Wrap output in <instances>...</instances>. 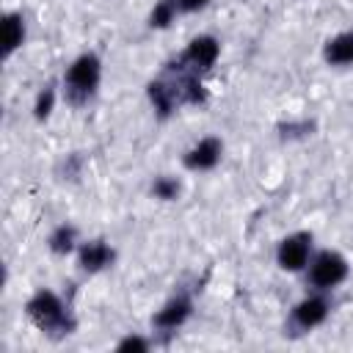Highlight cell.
Instances as JSON below:
<instances>
[{"label":"cell","mask_w":353,"mask_h":353,"mask_svg":"<svg viewBox=\"0 0 353 353\" xmlns=\"http://www.w3.org/2000/svg\"><path fill=\"white\" fill-rule=\"evenodd\" d=\"M97 85H99V58L91 55V52H85L66 72V80H63L66 99L72 105H83V102L91 99V94L97 91Z\"/></svg>","instance_id":"6da1fadb"},{"label":"cell","mask_w":353,"mask_h":353,"mask_svg":"<svg viewBox=\"0 0 353 353\" xmlns=\"http://www.w3.org/2000/svg\"><path fill=\"white\" fill-rule=\"evenodd\" d=\"M52 102H55V91H52V88H44V91L39 94V99H36V116H39V119H47L50 110H52Z\"/></svg>","instance_id":"2e32d148"},{"label":"cell","mask_w":353,"mask_h":353,"mask_svg":"<svg viewBox=\"0 0 353 353\" xmlns=\"http://www.w3.org/2000/svg\"><path fill=\"white\" fill-rule=\"evenodd\" d=\"M325 61L334 66L353 63V33H339L325 44Z\"/></svg>","instance_id":"30bf717a"},{"label":"cell","mask_w":353,"mask_h":353,"mask_svg":"<svg viewBox=\"0 0 353 353\" xmlns=\"http://www.w3.org/2000/svg\"><path fill=\"white\" fill-rule=\"evenodd\" d=\"M188 314H190V303H188V298H174V301H168V303L157 312L154 325H157V328H168V331H174V328H179V325L188 320Z\"/></svg>","instance_id":"9c48e42d"},{"label":"cell","mask_w":353,"mask_h":353,"mask_svg":"<svg viewBox=\"0 0 353 353\" xmlns=\"http://www.w3.org/2000/svg\"><path fill=\"white\" fill-rule=\"evenodd\" d=\"M325 314H328V303H325V298L312 295V298H303V301L292 309V323H295L298 328L309 331V328L320 325V323L325 320Z\"/></svg>","instance_id":"52a82bcc"},{"label":"cell","mask_w":353,"mask_h":353,"mask_svg":"<svg viewBox=\"0 0 353 353\" xmlns=\"http://www.w3.org/2000/svg\"><path fill=\"white\" fill-rule=\"evenodd\" d=\"M174 3H176L179 11H199V8H204L210 0H174Z\"/></svg>","instance_id":"e0dca14e"},{"label":"cell","mask_w":353,"mask_h":353,"mask_svg":"<svg viewBox=\"0 0 353 353\" xmlns=\"http://www.w3.org/2000/svg\"><path fill=\"white\" fill-rule=\"evenodd\" d=\"M149 97H152L154 108L160 110V116H168L179 105V94H176V85L174 83H163V80L152 83L149 85Z\"/></svg>","instance_id":"8fae6325"},{"label":"cell","mask_w":353,"mask_h":353,"mask_svg":"<svg viewBox=\"0 0 353 353\" xmlns=\"http://www.w3.org/2000/svg\"><path fill=\"white\" fill-rule=\"evenodd\" d=\"M28 317L41 328V331H69L72 328V320L63 309V303L58 301V295L41 290L30 298L28 303Z\"/></svg>","instance_id":"7a4b0ae2"},{"label":"cell","mask_w":353,"mask_h":353,"mask_svg":"<svg viewBox=\"0 0 353 353\" xmlns=\"http://www.w3.org/2000/svg\"><path fill=\"white\" fill-rule=\"evenodd\" d=\"M119 347H121V350H146V342L138 339V336H130V339H124Z\"/></svg>","instance_id":"ac0fdd59"},{"label":"cell","mask_w":353,"mask_h":353,"mask_svg":"<svg viewBox=\"0 0 353 353\" xmlns=\"http://www.w3.org/2000/svg\"><path fill=\"white\" fill-rule=\"evenodd\" d=\"M110 262H113V248L108 243H102V240H91V243H85L80 248V265L88 273H97V270L108 268Z\"/></svg>","instance_id":"ba28073f"},{"label":"cell","mask_w":353,"mask_h":353,"mask_svg":"<svg viewBox=\"0 0 353 353\" xmlns=\"http://www.w3.org/2000/svg\"><path fill=\"white\" fill-rule=\"evenodd\" d=\"M347 276V262L336 251H323L309 265V284L314 290H331Z\"/></svg>","instance_id":"3957f363"},{"label":"cell","mask_w":353,"mask_h":353,"mask_svg":"<svg viewBox=\"0 0 353 353\" xmlns=\"http://www.w3.org/2000/svg\"><path fill=\"white\" fill-rule=\"evenodd\" d=\"M152 193H154L157 199L171 201V199H176V196H179V182H176V179H171V176H160V179L152 185Z\"/></svg>","instance_id":"9a60e30c"},{"label":"cell","mask_w":353,"mask_h":353,"mask_svg":"<svg viewBox=\"0 0 353 353\" xmlns=\"http://www.w3.org/2000/svg\"><path fill=\"white\" fill-rule=\"evenodd\" d=\"M309 254H312V237L309 234H290L279 243L276 259L284 270H301L309 262Z\"/></svg>","instance_id":"277c9868"},{"label":"cell","mask_w":353,"mask_h":353,"mask_svg":"<svg viewBox=\"0 0 353 353\" xmlns=\"http://www.w3.org/2000/svg\"><path fill=\"white\" fill-rule=\"evenodd\" d=\"M176 3L174 0H160L157 6H154V11H152V17H149V25L152 28H165L174 17H176Z\"/></svg>","instance_id":"5bb4252c"},{"label":"cell","mask_w":353,"mask_h":353,"mask_svg":"<svg viewBox=\"0 0 353 353\" xmlns=\"http://www.w3.org/2000/svg\"><path fill=\"white\" fill-rule=\"evenodd\" d=\"M221 152H223V146H221L218 138H204V141H199V143L185 154V165H188L190 171H207V168H212V165L221 160Z\"/></svg>","instance_id":"8992f818"},{"label":"cell","mask_w":353,"mask_h":353,"mask_svg":"<svg viewBox=\"0 0 353 353\" xmlns=\"http://www.w3.org/2000/svg\"><path fill=\"white\" fill-rule=\"evenodd\" d=\"M25 39V22L19 14H8L6 22H3V44H6V52H14Z\"/></svg>","instance_id":"7c38bea8"},{"label":"cell","mask_w":353,"mask_h":353,"mask_svg":"<svg viewBox=\"0 0 353 353\" xmlns=\"http://www.w3.org/2000/svg\"><path fill=\"white\" fill-rule=\"evenodd\" d=\"M218 52H221V47H218V41L212 36H199V39H193L188 44V50H185L179 63L185 69H190V72H204V69H210L215 63Z\"/></svg>","instance_id":"5b68a950"},{"label":"cell","mask_w":353,"mask_h":353,"mask_svg":"<svg viewBox=\"0 0 353 353\" xmlns=\"http://www.w3.org/2000/svg\"><path fill=\"white\" fill-rule=\"evenodd\" d=\"M50 248L55 251V254H66V251H72L74 248V229L72 226H58L55 232H52V237H50Z\"/></svg>","instance_id":"4fadbf2b"}]
</instances>
